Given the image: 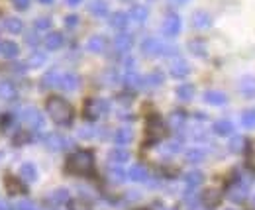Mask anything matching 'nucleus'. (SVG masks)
Wrapping results in <instances>:
<instances>
[{
	"label": "nucleus",
	"instance_id": "nucleus-9",
	"mask_svg": "<svg viewBox=\"0 0 255 210\" xmlns=\"http://www.w3.org/2000/svg\"><path fill=\"white\" fill-rule=\"evenodd\" d=\"M200 203H202V207L208 210L216 209V207H220V203H222V193L218 191V189H206L204 193H202V197H200Z\"/></svg>",
	"mask_w": 255,
	"mask_h": 210
},
{
	"label": "nucleus",
	"instance_id": "nucleus-35",
	"mask_svg": "<svg viewBox=\"0 0 255 210\" xmlns=\"http://www.w3.org/2000/svg\"><path fill=\"white\" fill-rule=\"evenodd\" d=\"M246 145H248V143H246V138H244V136H234V138L230 140V145H228V147H230L232 153H240V151L246 149Z\"/></svg>",
	"mask_w": 255,
	"mask_h": 210
},
{
	"label": "nucleus",
	"instance_id": "nucleus-60",
	"mask_svg": "<svg viewBox=\"0 0 255 210\" xmlns=\"http://www.w3.org/2000/svg\"><path fill=\"white\" fill-rule=\"evenodd\" d=\"M228 210H236V209H228Z\"/></svg>",
	"mask_w": 255,
	"mask_h": 210
},
{
	"label": "nucleus",
	"instance_id": "nucleus-40",
	"mask_svg": "<svg viewBox=\"0 0 255 210\" xmlns=\"http://www.w3.org/2000/svg\"><path fill=\"white\" fill-rule=\"evenodd\" d=\"M108 175H110V179H112L114 183H124V181L128 179V173L122 167H120V165H116V167H110Z\"/></svg>",
	"mask_w": 255,
	"mask_h": 210
},
{
	"label": "nucleus",
	"instance_id": "nucleus-38",
	"mask_svg": "<svg viewBox=\"0 0 255 210\" xmlns=\"http://www.w3.org/2000/svg\"><path fill=\"white\" fill-rule=\"evenodd\" d=\"M204 157H206V151L200 149V147H194V149L187 151V161H191V163H200Z\"/></svg>",
	"mask_w": 255,
	"mask_h": 210
},
{
	"label": "nucleus",
	"instance_id": "nucleus-14",
	"mask_svg": "<svg viewBox=\"0 0 255 210\" xmlns=\"http://www.w3.org/2000/svg\"><path fill=\"white\" fill-rule=\"evenodd\" d=\"M192 26L196 30H206V28L212 26V16L208 12H204V10H198V12L192 14Z\"/></svg>",
	"mask_w": 255,
	"mask_h": 210
},
{
	"label": "nucleus",
	"instance_id": "nucleus-3",
	"mask_svg": "<svg viewBox=\"0 0 255 210\" xmlns=\"http://www.w3.org/2000/svg\"><path fill=\"white\" fill-rule=\"evenodd\" d=\"M145 136H147L145 143H157V141H161V140L167 136V126H165V122H163L157 114H153V116L147 120Z\"/></svg>",
	"mask_w": 255,
	"mask_h": 210
},
{
	"label": "nucleus",
	"instance_id": "nucleus-41",
	"mask_svg": "<svg viewBox=\"0 0 255 210\" xmlns=\"http://www.w3.org/2000/svg\"><path fill=\"white\" fill-rule=\"evenodd\" d=\"M43 63H45V53H42V51H34L32 55H30V59H28V67H42Z\"/></svg>",
	"mask_w": 255,
	"mask_h": 210
},
{
	"label": "nucleus",
	"instance_id": "nucleus-51",
	"mask_svg": "<svg viewBox=\"0 0 255 210\" xmlns=\"http://www.w3.org/2000/svg\"><path fill=\"white\" fill-rule=\"evenodd\" d=\"M12 4L18 10H28L30 8V0H12Z\"/></svg>",
	"mask_w": 255,
	"mask_h": 210
},
{
	"label": "nucleus",
	"instance_id": "nucleus-10",
	"mask_svg": "<svg viewBox=\"0 0 255 210\" xmlns=\"http://www.w3.org/2000/svg\"><path fill=\"white\" fill-rule=\"evenodd\" d=\"M4 187H6V193H8V195H24V193H26L24 181H22L20 177H14V175H6Z\"/></svg>",
	"mask_w": 255,
	"mask_h": 210
},
{
	"label": "nucleus",
	"instance_id": "nucleus-53",
	"mask_svg": "<svg viewBox=\"0 0 255 210\" xmlns=\"http://www.w3.org/2000/svg\"><path fill=\"white\" fill-rule=\"evenodd\" d=\"M12 67H14V73H26V69H28V65H20V63H16Z\"/></svg>",
	"mask_w": 255,
	"mask_h": 210
},
{
	"label": "nucleus",
	"instance_id": "nucleus-33",
	"mask_svg": "<svg viewBox=\"0 0 255 210\" xmlns=\"http://www.w3.org/2000/svg\"><path fill=\"white\" fill-rule=\"evenodd\" d=\"M202 181H204V177H202V173H200V171H191V173H187V175H185V183L189 185V189L198 187Z\"/></svg>",
	"mask_w": 255,
	"mask_h": 210
},
{
	"label": "nucleus",
	"instance_id": "nucleus-21",
	"mask_svg": "<svg viewBox=\"0 0 255 210\" xmlns=\"http://www.w3.org/2000/svg\"><path fill=\"white\" fill-rule=\"evenodd\" d=\"M43 45H45V49L55 51V49H59V47L63 45V36H61L59 32H51V34H47V36H45Z\"/></svg>",
	"mask_w": 255,
	"mask_h": 210
},
{
	"label": "nucleus",
	"instance_id": "nucleus-12",
	"mask_svg": "<svg viewBox=\"0 0 255 210\" xmlns=\"http://www.w3.org/2000/svg\"><path fill=\"white\" fill-rule=\"evenodd\" d=\"M20 53L18 43L10 42V40H0V57L2 59H16Z\"/></svg>",
	"mask_w": 255,
	"mask_h": 210
},
{
	"label": "nucleus",
	"instance_id": "nucleus-31",
	"mask_svg": "<svg viewBox=\"0 0 255 210\" xmlns=\"http://www.w3.org/2000/svg\"><path fill=\"white\" fill-rule=\"evenodd\" d=\"M165 81V77H163V73L161 71H155V73H151V75H147V77H143V86H149V88H155V86H159V84Z\"/></svg>",
	"mask_w": 255,
	"mask_h": 210
},
{
	"label": "nucleus",
	"instance_id": "nucleus-55",
	"mask_svg": "<svg viewBox=\"0 0 255 210\" xmlns=\"http://www.w3.org/2000/svg\"><path fill=\"white\" fill-rule=\"evenodd\" d=\"M28 42L32 43V45H36V43H40V40L36 38V34H30V36H28Z\"/></svg>",
	"mask_w": 255,
	"mask_h": 210
},
{
	"label": "nucleus",
	"instance_id": "nucleus-13",
	"mask_svg": "<svg viewBox=\"0 0 255 210\" xmlns=\"http://www.w3.org/2000/svg\"><path fill=\"white\" fill-rule=\"evenodd\" d=\"M18 175H20V179L24 181V183H36L38 181V169L34 163H22L20 169H18Z\"/></svg>",
	"mask_w": 255,
	"mask_h": 210
},
{
	"label": "nucleus",
	"instance_id": "nucleus-18",
	"mask_svg": "<svg viewBox=\"0 0 255 210\" xmlns=\"http://www.w3.org/2000/svg\"><path fill=\"white\" fill-rule=\"evenodd\" d=\"M131 45H133V38H131L129 34H120V36H116V40H114V49H116L118 53H128V51L131 49Z\"/></svg>",
	"mask_w": 255,
	"mask_h": 210
},
{
	"label": "nucleus",
	"instance_id": "nucleus-28",
	"mask_svg": "<svg viewBox=\"0 0 255 210\" xmlns=\"http://www.w3.org/2000/svg\"><path fill=\"white\" fill-rule=\"evenodd\" d=\"M86 47H88V51H92V53H102V51L106 49V40H104L102 36H92V38L86 42Z\"/></svg>",
	"mask_w": 255,
	"mask_h": 210
},
{
	"label": "nucleus",
	"instance_id": "nucleus-56",
	"mask_svg": "<svg viewBox=\"0 0 255 210\" xmlns=\"http://www.w3.org/2000/svg\"><path fill=\"white\" fill-rule=\"evenodd\" d=\"M0 210H14L10 203H0Z\"/></svg>",
	"mask_w": 255,
	"mask_h": 210
},
{
	"label": "nucleus",
	"instance_id": "nucleus-11",
	"mask_svg": "<svg viewBox=\"0 0 255 210\" xmlns=\"http://www.w3.org/2000/svg\"><path fill=\"white\" fill-rule=\"evenodd\" d=\"M179 32H181V18L177 14H167V18L163 22V34L167 38H175V36H179Z\"/></svg>",
	"mask_w": 255,
	"mask_h": 210
},
{
	"label": "nucleus",
	"instance_id": "nucleus-29",
	"mask_svg": "<svg viewBox=\"0 0 255 210\" xmlns=\"http://www.w3.org/2000/svg\"><path fill=\"white\" fill-rule=\"evenodd\" d=\"M124 84L128 88H141L143 86V77H139L135 71H128L124 75Z\"/></svg>",
	"mask_w": 255,
	"mask_h": 210
},
{
	"label": "nucleus",
	"instance_id": "nucleus-49",
	"mask_svg": "<svg viewBox=\"0 0 255 210\" xmlns=\"http://www.w3.org/2000/svg\"><path fill=\"white\" fill-rule=\"evenodd\" d=\"M161 55H165V57H169V55H179V47L163 43V53H161Z\"/></svg>",
	"mask_w": 255,
	"mask_h": 210
},
{
	"label": "nucleus",
	"instance_id": "nucleus-52",
	"mask_svg": "<svg viewBox=\"0 0 255 210\" xmlns=\"http://www.w3.org/2000/svg\"><path fill=\"white\" fill-rule=\"evenodd\" d=\"M177 151H181L179 141H173V143H169V147H165V153H177Z\"/></svg>",
	"mask_w": 255,
	"mask_h": 210
},
{
	"label": "nucleus",
	"instance_id": "nucleus-8",
	"mask_svg": "<svg viewBox=\"0 0 255 210\" xmlns=\"http://www.w3.org/2000/svg\"><path fill=\"white\" fill-rule=\"evenodd\" d=\"M65 203H69V191H65V189L51 191V193L45 197V205H47L49 209H57V207H61V205H65Z\"/></svg>",
	"mask_w": 255,
	"mask_h": 210
},
{
	"label": "nucleus",
	"instance_id": "nucleus-2",
	"mask_svg": "<svg viewBox=\"0 0 255 210\" xmlns=\"http://www.w3.org/2000/svg\"><path fill=\"white\" fill-rule=\"evenodd\" d=\"M65 169H67V173L79 175V177L92 175V171H94V153L88 151V149H79V151L71 153Z\"/></svg>",
	"mask_w": 255,
	"mask_h": 210
},
{
	"label": "nucleus",
	"instance_id": "nucleus-22",
	"mask_svg": "<svg viewBox=\"0 0 255 210\" xmlns=\"http://www.w3.org/2000/svg\"><path fill=\"white\" fill-rule=\"evenodd\" d=\"M128 177L131 181H135V183H147L149 173H147V169L143 167V165H133V167L128 171Z\"/></svg>",
	"mask_w": 255,
	"mask_h": 210
},
{
	"label": "nucleus",
	"instance_id": "nucleus-50",
	"mask_svg": "<svg viewBox=\"0 0 255 210\" xmlns=\"http://www.w3.org/2000/svg\"><path fill=\"white\" fill-rule=\"evenodd\" d=\"M77 24H79V16L71 14V16H67V18H65V26H67L69 30H73V28H75Z\"/></svg>",
	"mask_w": 255,
	"mask_h": 210
},
{
	"label": "nucleus",
	"instance_id": "nucleus-37",
	"mask_svg": "<svg viewBox=\"0 0 255 210\" xmlns=\"http://www.w3.org/2000/svg\"><path fill=\"white\" fill-rule=\"evenodd\" d=\"M0 98L4 100H14L16 98V88L12 83H0Z\"/></svg>",
	"mask_w": 255,
	"mask_h": 210
},
{
	"label": "nucleus",
	"instance_id": "nucleus-24",
	"mask_svg": "<svg viewBox=\"0 0 255 210\" xmlns=\"http://www.w3.org/2000/svg\"><path fill=\"white\" fill-rule=\"evenodd\" d=\"M128 22H129V14H126V12H114L110 16V26L114 30H124L128 26Z\"/></svg>",
	"mask_w": 255,
	"mask_h": 210
},
{
	"label": "nucleus",
	"instance_id": "nucleus-25",
	"mask_svg": "<svg viewBox=\"0 0 255 210\" xmlns=\"http://www.w3.org/2000/svg\"><path fill=\"white\" fill-rule=\"evenodd\" d=\"M88 10H90V14L98 16V18H104L108 14V4H106V0H92L88 4Z\"/></svg>",
	"mask_w": 255,
	"mask_h": 210
},
{
	"label": "nucleus",
	"instance_id": "nucleus-36",
	"mask_svg": "<svg viewBox=\"0 0 255 210\" xmlns=\"http://www.w3.org/2000/svg\"><path fill=\"white\" fill-rule=\"evenodd\" d=\"M185 120H187L185 112L177 110V112H173V114L169 116V126L173 128V130H181V128L185 126Z\"/></svg>",
	"mask_w": 255,
	"mask_h": 210
},
{
	"label": "nucleus",
	"instance_id": "nucleus-43",
	"mask_svg": "<svg viewBox=\"0 0 255 210\" xmlns=\"http://www.w3.org/2000/svg\"><path fill=\"white\" fill-rule=\"evenodd\" d=\"M242 124L248 130H255V110H248L242 114Z\"/></svg>",
	"mask_w": 255,
	"mask_h": 210
},
{
	"label": "nucleus",
	"instance_id": "nucleus-44",
	"mask_svg": "<svg viewBox=\"0 0 255 210\" xmlns=\"http://www.w3.org/2000/svg\"><path fill=\"white\" fill-rule=\"evenodd\" d=\"M30 140H32V138H30V134H28L26 130H18L12 141H14V145H24V143H28Z\"/></svg>",
	"mask_w": 255,
	"mask_h": 210
},
{
	"label": "nucleus",
	"instance_id": "nucleus-1",
	"mask_svg": "<svg viewBox=\"0 0 255 210\" xmlns=\"http://www.w3.org/2000/svg\"><path fill=\"white\" fill-rule=\"evenodd\" d=\"M45 110H47L49 118H51L57 126H69V124L73 122V116H75L73 106H71L65 98H61V96H51V98H47Z\"/></svg>",
	"mask_w": 255,
	"mask_h": 210
},
{
	"label": "nucleus",
	"instance_id": "nucleus-30",
	"mask_svg": "<svg viewBox=\"0 0 255 210\" xmlns=\"http://www.w3.org/2000/svg\"><path fill=\"white\" fill-rule=\"evenodd\" d=\"M214 132L218 136H232L234 134V124L230 120H218V122H214Z\"/></svg>",
	"mask_w": 255,
	"mask_h": 210
},
{
	"label": "nucleus",
	"instance_id": "nucleus-16",
	"mask_svg": "<svg viewBox=\"0 0 255 210\" xmlns=\"http://www.w3.org/2000/svg\"><path fill=\"white\" fill-rule=\"evenodd\" d=\"M171 75L175 77V79H185L189 73H191V67H189V63L187 61H183V59H177L173 65H171Z\"/></svg>",
	"mask_w": 255,
	"mask_h": 210
},
{
	"label": "nucleus",
	"instance_id": "nucleus-58",
	"mask_svg": "<svg viewBox=\"0 0 255 210\" xmlns=\"http://www.w3.org/2000/svg\"><path fill=\"white\" fill-rule=\"evenodd\" d=\"M185 2H189V0H173V4H185Z\"/></svg>",
	"mask_w": 255,
	"mask_h": 210
},
{
	"label": "nucleus",
	"instance_id": "nucleus-46",
	"mask_svg": "<svg viewBox=\"0 0 255 210\" xmlns=\"http://www.w3.org/2000/svg\"><path fill=\"white\" fill-rule=\"evenodd\" d=\"M185 203L189 205V209H191V210H194V209H196V197H194V193H192V189L185 193Z\"/></svg>",
	"mask_w": 255,
	"mask_h": 210
},
{
	"label": "nucleus",
	"instance_id": "nucleus-23",
	"mask_svg": "<svg viewBox=\"0 0 255 210\" xmlns=\"http://www.w3.org/2000/svg\"><path fill=\"white\" fill-rule=\"evenodd\" d=\"M177 98L183 102H189L194 98V86L191 83H183L177 86Z\"/></svg>",
	"mask_w": 255,
	"mask_h": 210
},
{
	"label": "nucleus",
	"instance_id": "nucleus-15",
	"mask_svg": "<svg viewBox=\"0 0 255 210\" xmlns=\"http://www.w3.org/2000/svg\"><path fill=\"white\" fill-rule=\"evenodd\" d=\"M79 84H81L79 75H75V73H65V75H61V83H59V86H61L63 90L73 92V90L79 88Z\"/></svg>",
	"mask_w": 255,
	"mask_h": 210
},
{
	"label": "nucleus",
	"instance_id": "nucleus-54",
	"mask_svg": "<svg viewBox=\"0 0 255 210\" xmlns=\"http://www.w3.org/2000/svg\"><path fill=\"white\" fill-rule=\"evenodd\" d=\"M124 65H126L128 71H133V59L131 57H126V61H124Z\"/></svg>",
	"mask_w": 255,
	"mask_h": 210
},
{
	"label": "nucleus",
	"instance_id": "nucleus-4",
	"mask_svg": "<svg viewBox=\"0 0 255 210\" xmlns=\"http://www.w3.org/2000/svg\"><path fill=\"white\" fill-rule=\"evenodd\" d=\"M108 102L104 100V98H88L85 102V118L86 120H90V122H94V120H98L100 116H104L106 112H108Z\"/></svg>",
	"mask_w": 255,
	"mask_h": 210
},
{
	"label": "nucleus",
	"instance_id": "nucleus-7",
	"mask_svg": "<svg viewBox=\"0 0 255 210\" xmlns=\"http://www.w3.org/2000/svg\"><path fill=\"white\" fill-rule=\"evenodd\" d=\"M45 145H47V149L49 151H61V149H65V147H69V140L67 138H63L61 134H47L45 136Z\"/></svg>",
	"mask_w": 255,
	"mask_h": 210
},
{
	"label": "nucleus",
	"instance_id": "nucleus-6",
	"mask_svg": "<svg viewBox=\"0 0 255 210\" xmlns=\"http://www.w3.org/2000/svg\"><path fill=\"white\" fill-rule=\"evenodd\" d=\"M141 53L145 57H157L163 53V42L157 38H147L141 42Z\"/></svg>",
	"mask_w": 255,
	"mask_h": 210
},
{
	"label": "nucleus",
	"instance_id": "nucleus-27",
	"mask_svg": "<svg viewBox=\"0 0 255 210\" xmlns=\"http://www.w3.org/2000/svg\"><path fill=\"white\" fill-rule=\"evenodd\" d=\"M147 8L145 6H141V4H135L131 10H129V18L133 20V22H137V24H143L145 20H147Z\"/></svg>",
	"mask_w": 255,
	"mask_h": 210
},
{
	"label": "nucleus",
	"instance_id": "nucleus-17",
	"mask_svg": "<svg viewBox=\"0 0 255 210\" xmlns=\"http://www.w3.org/2000/svg\"><path fill=\"white\" fill-rule=\"evenodd\" d=\"M61 83V73L59 69H49L45 75L42 77V86L43 88H53V86H59Z\"/></svg>",
	"mask_w": 255,
	"mask_h": 210
},
{
	"label": "nucleus",
	"instance_id": "nucleus-47",
	"mask_svg": "<svg viewBox=\"0 0 255 210\" xmlns=\"http://www.w3.org/2000/svg\"><path fill=\"white\" fill-rule=\"evenodd\" d=\"M92 136H96L94 128H81L79 130V138H83V140H90Z\"/></svg>",
	"mask_w": 255,
	"mask_h": 210
},
{
	"label": "nucleus",
	"instance_id": "nucleus-45",
	"mask_svg": "<svg viewBox=\"0 0 255 210\" xmlns=\"http://www.w3.org/2000/svg\"><path fill=\"white\" fill-rule=\"evenodd\" d=\"M34 28H36L38 32H45V30L51 28V20H49V18H38V20L34 22Z\"/></svg>",
	"mask_w": 255,
	"mask_h": 210
},
{
	"label": "nucleus",
	"instance_id": "nucleus-32",
	"mask_svg": "<svg viewBox=\"0 0 255 210\" xmlns=\"http://www.w3.org/2000/svg\"><path fill=\"white\" fill-rule=\"evenodd\" d=\"M240 90L244 96H254L255 94V79L254 77H244L240 83Z\"/></svg>",
	"mask_w": 255,
	"mask_h": 210
},
{
	"label": "nucleus",
	"instance_id": "nucleus-42",
	"mask_svg": "<svg viewBox=\"0 0 255 210\" xmlns=\"http://www.w3.org/2000/svg\"><path fill=\"white\" fill-rule=\"evenodd\" d=\"M189 49H191L194 55H206V45H204V42H200V40L189 42Z\"/></svg>",
	"mask_w": 255,
	"mask_h": 210
},
{
	"label": "nucleus",
	"instance_id": "nucleus-59",
	"mask_svg": "<svg viewBox=\"0 0 255 210\" xmlns=\"http://www.w3.org/2000/svg\"><path fill=\"white\" fill-rule=\"evenodd\" d=\"M42 4H53V0H40Z\"/></svg>",
	"mask_w": 255,
	"mask_h": 210
},
{
	"label": "nucleus",
	"instance_id": "nucleus-34",
	"mask_svg": "<svg viewBox=\"0 0 255 210\" xmlns=\"http://www.w3.org/2000/svg\"><path fill=\"white\" fill-rule=\"evenodd\" d=\"M4 28H6V32H10V34H20V32L24 30V24H22V20H18V18H6Z\"/></svg>",
	"mask_w": 255,
	"mask_h": 210
},
{
	"label": "nucleus",
	"instance_id": "nucleus-20",
	"mask_svg": "<svg viewBox=\"0 0 255 210\" xmlns=\"http://www.w3.org/2000/svg\"><path fill=\"white\" fill-rule=\"evenodd\" d=\"M129 159V151L122 149V147H114L110 153H108V161H112L114 165H122Z\"/></svg>",
	"mask_w": 255,
	"mask_h": 210
},
{
	"label": "nucleus",
	"instance_id": "nucleus-57",
	"mask_svg": "<svg viewBox=\"0 0 255 210\" xmlns=\"http://www.w3.org/2000/svg\"><path fill=\"white\" fill-rule=\"evenodd\" d=\"M67 4L69 6H77V4H81V0H67Z\"/></svg>",
	"mask_w": 255,
	"mask_h": 210
},
{
	"label": "nucleus",
	"instance_id": "nucleus-5",
	"mask_svg": "<svg viewBox=\"0 0 255 210\" xmlns=\"http://www.w3.org/2000/svg\"><path fill=\"white\" fill-rule=\"evenodd\" d=\"M20 120H22L24 124H28L32 130H42L43 124H45V122H43L42 112H40L38 108H34V106L24 108V110L20 112Z\"/></svg>",
	"mask_w": 255,
	"mask_h": 210
},
{
	"label": "nucleus",
	"instance_id": "nucleus-39",
	"mask_svg": "<svg viewBox=\"0 0 255 210\" xmlns=\"http://www.w3.org/2000/svg\"><path fill=\"white\" fill-rule=\"evenodd\" d=\"M67 209L69 210H92V207H90V203L85 201V199H69Z\"/></svg>",
	"mask_w": 255,
	"mask_h": 210
},
{
	"label": "nucleus",
	"instance_id": "nucleus-26",
	"mask_svg": "<svg viewBox=\"0 0 255 210\" xmlns=\"http://www.w3.org/2000/svg\"><path fill=\"white\" fill-rule=\"evenodd\" d=\"M131 140H133V132H131L129 128H120V130H116V134H114L116 145H128Z\"/></svg>",
	"mask_w": 255,
	"mask_h": 210
},
{
	"label": "nucleus",
	"instance_id": "nucleus-19",
	"mask_svg": "<svg viewBox=\"0 0 255 210\" xmlns=\"http://www.w3.org/2000/svg\"><path fill=\"white\" fill-rule=\"evenodd\" d=\"M204 102L212 104V106H222L228 102V96L222 90H206L204 92Z\"/></svg>",
	"mask_w": 255,
	"mask_h": 210
},
{
	"label": "nucleus",
	"instance_id": "nucleus-61",
	"mask_svg": "<svg viewBox=\"0 0 255 210\" xmlns=\"http://www.w3.org/2000/svg\"><path fill=\"white\" fill-rule=\"evenodd\" d=\"M126 2H129V0H126Z\"/></svg>",
	"mask_w": 255,
	"mask_h": 210
},
{
	"label": "nucleus",
	"instance_id": "nucleus-48",
	"mask_svg": "<svg viewBox=\"0 0 255 210\" xmlns=\"http://www.w3.org/2000/svg\"><path fill=\"white\" fill-rule=\"evenodd\" d=\"M16 210H38V209H36V205L32 201H20L16 205Z\"/></svg>",
	"mask_w": 255,
	"mask_h": 210
}]
</instances>
